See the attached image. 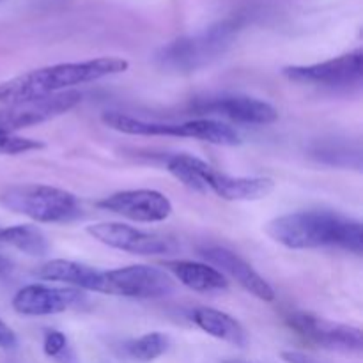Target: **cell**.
<instances>
[{
  "instance_id": "obj_1",
  "label": "cell",
  "mask_w": 363,
  "mask_h": 363,
  "mask_svg": "<svg viewBox=\"0 0 363 363\" xmlns=\"http://www.w3.org/2000/svg\"><path fill=\"white\" fill-rule=\"evenodd\" d=\"M266 233L286 248L339 247L362 254L363 230L358 220L333 211H296L273 218Z\"/></svg>"
},
{
  "instance_id": "obj_2",
  "label": "cell",
  "mask_w": 363,
  "mask_h": 363,
  "mask_svg": "<svg viewBox=\"0 0 363 363\" xmlns=\"http://www.w3.org/2000/svg\"><path fill=\"white\" fill-rule=\"evenodd\" d=\"M128 67L130 62L119 57H99L82 62H62L39 67L18 74L11 80L0 82V105H14L27 99L71 91V87L77 85L124 73Z\"/></svg>"
},
{
  "instance_id": "obj_3",
  "label": "cell",
  "mask_w": 363,
  "mask_h": 363,
  "mask_svg": "<svg viewBox=\"0 0 363 363\" xmlns=\"http://www.w3.org/2000/svg\"><path fill=\"white\" fill-rule=\"evenodd\" d=\"M167 170L190 190L199 194L211 191L216 197L230 202L261 201L275 188V183L268 177L229 176L190 155H176L169 158Z\"/></svg>"
},
{
  "instance_id": "obj_4",
  "label": "cell",
  "mask_w": 363,
  "mask_h": 363,
  "mask_svg": "<svg viewBox=\"0 0 363 363\" xmlns=\"http://www.w3.org/2000/svg\"><path fill=\"white\" fill-rule=\"evenodd\" d=\"M0 204L39 223L73 222L82 215L77 195L48 184H13L0 191Z\"/></svg>"
},
{
  "instance_id": "obj_5",
  "label": "cell",
  "mask_w": 363,
  "mask_h": 363,
  "mask_svg": "<svg viewBox=\"0 0 363 363\" xmlns=\"http://www.w3.org/2000/svg\"><path fill=\"white\" fill-rule=\"evenodd\" d=\"M234 34L236 25L233 21L213 25L204 32L176 39L170 45L163 46L156 55V60L163 69L191 73L222 55L233 43Z\"/></svg>"
},
{
  "instance_id": "obj_6",
  "label": "cell",
  "mask_w": 363,
  "mask_h": 363,
  "mask_svg": "<svg viewBox=\"0 0 363 363\" xmlns=\"http://www.w3.org/2000/svg\"><path fill=\"white\" fill-rule=\"evenodd\" d=\"M172 291V279L163 269L145 264L103 272L101 287H99V293L137 298V300H156V298L169 296Z\"/></svg>"
},
{
  "instance_id": "obj_7",
  "label": "cell",
  "mask_w": 363,
  "mask_h": 363,
  "mask_svg": "<svg viewBox=\"0 0 363 363\" xmlns=\"http://www.w3.org/2000/svg\"><path fill=\"white\" fill-rule=\"evenodd\" d=\"M287 326L323 350L354 353H360L363 350V333L354 326L328 321L307 312H291L287 315Z\"/></svg>"
},
{
  "instance_id": "obj_8",
  "label": "cell",
  "mask_w": 363,
  "mask_h": 363,
  "mask_svg": "<svg viewBox=\"0 0 363 363\" xmlns=\"http://www.w3.org/2000/svg\"><path fill=\"white\" fill-rule=\"evenodd\" d=\"M80 101L82 94L78 91H64L7 105L6 108L0 110V128L14 133L16 130H23V128L55 119V117L69 112Z\"/></svg>"
},
{
  "instance_id": "obj_9",
  "label": "cell",
  "mask_w": 363,
  "mask_h": 363,
  "mask_svg": "<svg viewBox=\"0 0 363 363\" xmlns=\"http://www.w3.org/2000/svg\"><path fill=\"white\" fill-rule=\"evenodd\" d=\"M87 234H91L94 240L106 247L135 255H165L176 250V243L170 238L135 229V227L124 225V223H94V225L87 227Z\"/></svg>"
},
{
  "instance_id": "obj_10",
  "label": "cell",
  "mask_w": 363,
  "mask_h": 363,
  "mask_svg": "<svg viewBox=\"0 0 363 363\" xmlns=\"http://www.w3.org/2000/svg\"><path fill=\"white\" fill-rule=\"evenodd\" d=\"M282 73L284 77L298 84L326 85V87L357 84L363 77V50L357 48L325 62L284 67Z\"/></svg>"
},
{
  "instance_id": "obj_11",
  "label": "cell",
  "mask_w": 363,
  "mask_h": 363,
  "mask_svg": "<svg viewBox=\"0 0 363 363\" xmlns=\"http://www.w3.org/2000/svg\"><path fill=\"white\" fill-rule=\"evenodd\" d=\"M98 208L142 223L163 222L172 215V202L156 190L117 191L99 201Z\"/></svg>"
},
{
  "instance_id": "obj_12",
  "label": "cell",
  "mask_w": 363,
  "mask_h": 363,
  "mask_svg": "<svg viewBox=\"0 0 363 363\" xmlns=\"http://www.w3.org/2000/svg\"><path fill=\"white\" fill-rule=\"evenodd\" d=\"M82 300L80 289L74 287H50L32 284L18 291L13 298V308L21 315H53L66 312Z\"/></svg>"
},
{
  "instance_id": "obj_13",
  "label": "cell",
  "mask_w": 363,
  "mask_h": 363,
  "mask_svg": "<svg viewBox=\"0 0 363 363\" xmlns=\"http://www.w3.org/2000/svg\"><path fill=\"white\" fill-rule=\"evenodd\" d=\"M197 110L223 116L234 123L257 124V126H268L279 119L275 106L262 99L250 98V96H222V98L199 103Z\"/></svg>"
},
{
  "instance_id": "obj_14",
  "label": "cell",
  "mask_w": 363,
  "mask_h": 363,
  "mask_svg": "<svg viewBox=\"0 0 363 363\" xmlns=\"http://www.w3.org/2000/svg\"><path fill=\"white\" fill-rule=\"evenodd\" d=\"M201 255L204 259H208V262H211L213 266L220 268L222 272L229 273L245 291H248L250 294H254L255 298L262 301H273L275 300V291L273 287L248 264L245 259H241L240 255L234 254L229 248L218 247V245H211V247H206L201 250Z\"/></svg>"
},
{
  "instance_id": "obj_15",
  "label": "cell",
  "mask_w": 363,
  "mask_h": 363,
  "mask_svg": "<svg viewBox=\"0 0 363 363\" xmlns=\"http://www.w3.org/2000/svg\"><path fill=\"white\" fill-rule=\"evenodd\" d=\"M101 121L110 130L119 133L138 135V137H181L195 138V121L188 123H151V121L137 119L124 116L121 112H105Z\"/></svg>"
},
{
  "instance_id": "obj_16",
  "label": "cell",
  "mask_w": 363,
  "mask_h": 363,
  "mask_svg": "<svg viewBox=\"0 0 363 363\" xmlns=\"http://www.w3.org/2000/svg\"><path fill=\"white\" fill-rule=\"evenodd\" d=\"M101 275L103 272L92 268V266L82 264L77 261H66V259H53L38 269L39 279L71 284L74 286V289L94 291V293H99Z\"/></svg>"
},
{
  "instance_id": "obj_17",
  "label": "cell",
  "mask_w": 363,
  "mask_h": 363,
  "mask_svg": "<svg viewBox=\"0 0 363 363\" xmlns=\"http://www.w3.org/2000/svg\"><path fill=\"white\" fill-rule=\"evenodd\" d=\"M167 268L174 273L177 280L188 289L208 293V291H220L227 287V279L215 266L194 261H170Z\"/></svg>"
},
{
  "instance_id": "obj_18",
  "label": "cell",
  "mask_w": 363,
  "mask_h": 363,
  "mask_svg": "<svg viewBox=\"0 0 363 363\" xmlns=\"http://www.w3.org/2000/svg\"><path fill=\"white\" fill-rule=\"evenodd\" d=\"M191 321L206 332L208 335L215 337V339L225 340V342L234 344V346H245L248 340L247 332L243 326L230 318L229 314L222 311H215V308L201 307L195 308L191 312Z\"/></svg>"
},
{
  "instance_id": "obj_19",
  "label": "cell",
  "mask_w": 363,
  "mask_h": 363,
  "mask_svg": "<svg viewBox=\"0 0 363 363\" xmlns=\"http://www.w3.org/2000/svg\"><path fill=\"white\" fill-rule=\"evenodd\" d=\"M0 243L11 245L23 254L41 257L48 252V241L41 229L34 225H14L0 230Z\"/></svg>"
},
{
  "instance_id": "obj_20",
  "label": "cell",
  "mask_w": 363,
  "mask_h": 363,
  "mask_svg": "<svg viewBox=\"0 0 363 363\" xmlns=\"http://www.w3.org/2000/svg\"><path fill=\"white\" fill-rule=\"evenodd\" d=\"M170 346V339L165 333L151 332L145 335L137 337L133 340H128L124 344V351L130 358L138 362H152L167 353Z\"/></svg>"
},
{
  "instance_id": "obj_21",
  "label": "cell",
  "mask_w": 363,
  "mask_h": 363,
  "mask_svg": "<svg viewBox=\"0 0 363 363\" xmlns=\"http://www.w3.org/2000/svg\"><path fill=\"white\" fill-rule=\"evenodd\" d=\"M45 147V144L32 138L20 137V135L0 128V155H23V152L38 151Z\"/></svg>"
},
{
  "instance_id": "obj_22",
  "label": "cell",
  "mask_w": 363,
  "mask_h": 363,
  "mask_svg": "<svg viewBox=\"0 0 363 363\" xmlns=\"http://www.w3.org/2000/svg\"><path fill=\"white\" fill-rule=\"evenodd\" d=\"M67 346V339L62 332H57V330H52L45 335V340H43V351H45L46 357H59L60 353H64Z\"/></svg>"
},
{
  "instance_id": "obj_23",
  "label": "cell",
  "mask_w": 363,
  "mask_h": 363,
  "mask_svg": "<svg viewBox=\"0 0 363 363\" xmlns=\"http://www.w3.org/2000/svg\"><path fill=\"white\" fill-rule=\"evenodd\" d=\"M16 333L0 319V347H4V350H13L16 346Z\"/></svg>"
},
{
  "instance_id": "obj_24",
  "label": "cell",
  "mask_w": 363,
  "mask_h": 363,
  "mask_svg": "<svg viewBox=\"0 0 363 363\" xmlns=\"http://www.w3.org/2000/svg\"><path fill=\"white\" fill-rule=\"evenodd\" d=\"M13 261H11L9 257H6V255H0V277L9 275V273L13 272Z\"/></svg>"
}]
</instances>
